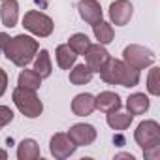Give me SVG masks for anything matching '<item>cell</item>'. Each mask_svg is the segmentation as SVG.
I'll return each instance as SVG.
<instances>
[{
  "label": "cell",
  "instance_id": "6da1fadb",
  "mask_svg": "<svg viewBox=\"0 0 160 160\" xmlns=\"http://www.w3.org/2000/svg\"><path fill=\"white\" fill-rule=\"evenodd\" d=\"M38 49H40V45L34 38H30L27 34H17L6 42V45L2 47V53L15 66L27 68V64H30L34 60Z\"/></svg>",
  "mask_w": 160,
  "mask_h": 160
},
{
  "label": "cell",
  "instance_id": "7a4b0ae2",
  "mask_svg": "<svg viewBox=\"0 0 160 160\" xmlns=\"http://www.w3.org/2000/svg\"><path fill=\"white\" fill-rule=\"evenodd\" d=\"M98 73L108 85H122L130 89L139 83V70H134L128 64H124L122 60L111 58V57L108 58V62L102 66Z\"/></svg>",
  "mask_w": 160,
  "mask_h": 160
},
{
  "label": "cell",
  "instance_id": "3957f363",
  "mask_svg": "<svg viewBox=\"0 0 160 160\" xmlns=\"http://www.w3.org/2000/svg\"><path fill=\"white\" fill-rule=\"evenodd\" d=\"M136 143L143 149L147 160H156L160 156V124L156 121H143L134 132Z\"/></svg>",
  "mask_w": 160,
  "mask_h": 160
},
{
  "label": "cell",
  "instance_id": "277c9868",
  "mask_svg": "<svg viewBox=\"0 0 160 160\" xmlns=\"http://www.w3.org/2000/svg\"><path fill=\"white\" fill-rule=\"evenodd\" d=\"M12 96H13V102H15L17 109H19L25 117H28V119H36V117L42 115V111H43V104H42V100L36 96V91L25 89V87H17V89L13 91Z\"/></svg>",
  "mask_w": 160,
  "mask_h": 160
},
{
  "label": "cell",
  "instance_id": "5b68a950",
  "mask_svg": "<svg viewBox=\"0 0 160 160\" xmlns=\"http://www.w3.org/2000/svg\"><path fill=\"white\" fill-rule=\"evenodd\" d=\"M122 62L128 64L130 68L134 70H145L149 66H152L154 62V53L143 45H136V43H130L124 47L122 51Z\"/></svg>",
  "mask_w": 160,
  "mask_h": 160
},
{
  "label": "cell",
  "instance_id": "8992f818",
  "mask_svg": "<svg viewBox=\"0 0 160 160\" xmlns=\"http://www.w3.org/2000/svg\"><path fill=\"white\" fill-rule=\"evenodd\" d=\"M23 27H25L28 32H32L34 36H40V38L51 36V34H53V28H55L53 19H51L49 15L42 13V12H36V10L25 13V17H23Z\"/></svg>",
  "mask_w": 160,
  "mask_h": 160
},
{
  "label": "cell",
  "instance_id": "52a82bcc",
  "mask_svg": "<svg viewBox=\"0 0 160 160\" xmlns=\"http://www.w3.org/2000/svg\"><path fill=\"white\" fill-rule=\"evenodd\" d=\"M75 143L70 139V136L68 134H64V132H57L53 138H51V141H49V151H51V154L55 156V158H68V156H72L73 152H75Z\"/></svg>",
  "mask_w": 160,
  "mask_h": 160
},
{
  "label": "cell",
  "instance_id": "ba28073f",
  "mask_svg": "<svg viewBox=\"0 0 160 160\" xmlns=\"http://www.w3.org/2000/svg\"><path fill=\"white\" fill-rule=\"evenodd\" d=\"M70 139L75 143V147H87L96 139V128L92 124H85V122H77L73 126H70L68 130Z\"/></svg>",
  "mask_w": 160,
  "mask_h": 160
},
{
  "label": "cell",
  "instance_id": "9c48e42d",
  "mask_svg": "<svg viewBox=\"0 0 160 160\" xmlns=\"http://www.w3.org/2000/svg\"><path fill=\"white\" fill-rule=\"evenodd\" d=\"M134 15V6L130 4V0H115L109 6V19L117 27H124L130 23Z\"/></svg>",
  "mask_w": 160,
  "mask_h": 160
},
{
  "label": "cell",
  "instance_id": "30bf717a",
  "mask_svg": "<svg viewBox=\"0 0 160 160\" xmlns=\"http://www.w3.org/2000/svg\"><path fill=\"white\" fill-rule=\"evenodd\" d=\"M83 57H85V64H87L92 72H100L102 66L108 62L109 53H108V49H106L102 43H91Z\"/></svg>",
  "mask_w": 160,
  "mask_h": 160
},
{
  "label": "cell",
  "instance_id": "8fae6325",
  "mask_svg": "<svg viewBox=\"0 0 160 160\" xmlns=\"http://www.w3.org/2000/svg\"><path fill=\"white\" fill-rule=\"evenodd\" d=\"M77 12H79V17L89 25L102 21V6H100L98 0H79Z\"/></svg>",
  "mask_w": 160,
  "mask_h": 160
},
{
  "label": "cell",
  "instance_id": "7c38bea8",
  "mask_svg": "<svg viewBox=\"0 0 160 160\" xmlns=\"http://www.w3.org/2000/svg\"><path fill=\"white\" fill-rule=\"evenodd\" d=\"M94 106H96V109H100V111H104V113H111V111L121 109L122 102H121V96H119L117 92L104 91V92H100V94L94 98Z\"/></svg>",
  "mask_w": 160,
  "mask_h": 160
},
{
  "label": "cell",
  "instance_id": "4fadbf2b",
  "mask_svg": "<svg viewBox=\"0 0 160 160\" xmlns=\"http://www.w3.org/2000/svg\"><path fill=\"white\" fill-rule=\"evenodd\" d=\"M94 109H96V106H94V96L89 94V92L77 94V96L72 100V111H73L77 117H87V115H91Z\"/></svg>",
  "mask_w": 160,
  "mask_h": 160
},
{
  "label": "cell",
  "instance_id": "5bb4252c",
  "mask_svg": "<svg viewBox=\"0 0 160 160\" xmlns=\"http://www.w3.org/2000/svg\"><path fill=\"white\" fill-rule=\"evenodd\" d=\"M0 19L2 25L8 28H13L19 19V2L17 0H4L2 8H0Z\"/></svg>",
  "mask_w": 160,
  "mask_h": 160
},
{
  "label": "cell",
  "instance_id": "9a60e30c",
  "mask_svg": "<svg viewBox=\"0 0 160 160\" xmlns=\"http://www.w3.org/2000/svg\"><path fill=\"white\" fill-rule=\"evenodd\" d=\"M149 106L151 104H149V98L145 96V92H134L126 100V108H128L130 115H143L149 109Z\"/></svg>",
  "mask_w": 160,
  "mask_h": 160
},
{
  "label": "cell",
  "instance_id": "2e32d148",
  "mask_svg": "<svg viewBox=\"0 0 160 160\" xmlns=\"http://www.w3.org/2000/svg\"><path fill=\"white\" fill-rule=\"evenodd\" d=\"M55 55H57V64H58L62 70H70V68L75 64V58H77V53H75L68 43L58 45L57 51H55Z\"/></svg>",
  "mask_w": 160,
  "mask_h": 160
},
{
  "label": "cell",
  "instance_id": "e0dca14e",
  "mask_svg": "<svg viewBox=\"0 0 160 160\" xmlns=\"http://www.w3.org/2000/svg\"><path fill=\"white\" fill-rule=\"evenodd\" d=\"M34 72H36L42 79L51 75L53 64H51V57H49V51H47V49H42L40 53H36V58H34Z\"/></svg>",
  "mask_w": 160,
  "mask_h": 160
},
{
  "label": "cell",
  "instance_id": "ac0fdd59",
  "mask_svg": "<svg viewBox=\"0 0 160 160\" xmlns=\"http://www.w3.org/2000/svg\"><path fill=\"white\" fill-rule=\"evenodd\" d=\"M40 145L34 141V139H23L17 147V158L19 160H36L40 158Z\"/></svg>",
  "mask_w": 160,
  "mask_h": 160
},
{
  "label": "cell",
  "instance_id": "d6986e66",
  "mask_svg": "<svg viewBox=\"0 0 160 160\" xmlns=\"http://www.w3.org/2000/svg\"><path fill=\"white\" fill-rule=\"evenodd\" d=\"M92 75H94V72L87 64H77L70 72V83L72 85H77V87L79 85H87V83H91Z\"/></svg>",
  "mask_w": 160,
  "mask_h": 160
},
{
  "label": "cell",
  "instance_id": "ffe728a7",
  "mask_svg": "<svg viewBox=\"0 0 160 160\" xmlns=\"http://www.w3.org/2000/svg\"><path fill=\"white\" fill-rule=\"evenodd\" d=\"M91 27H92L94 38L98 40V43H102V45H108V43H111V42H113V38H115V32H113V27H111L109 23H106V21L102 19V21H98V23L91 25Z\"/></svg>",
  "mask_w": 160,
  "mask_h": 160
},
{
  "label": "cell",
  "instance_id": "44dd1931",
  "mask_svg": "<svg viewBox=\"0 0 160 160\" xmlns=\"http://www.w3.org/2000/svg\"><path fill=\"white\" fill-rule=\"evenodd\" d=\"M132 121H134V115H130V113H121L119 109L108 113V124H109L113 130H119V132L126 130V128L132 124Z\"/></svg>",
  "mask_w": 160,
  "mask_h": 160
},
{
  "label": "cell",
  "instance_id": "7402d4cb",
  "mask_svg": "<svg viewBox=\"0 0 160 160\" xmlns=\"http://www.w3.org/2000/svg\"><path fill=\"white\" fill-rule=\"evenodd\" d=\"M17 83H19V87L30 89V91H38L40 85H42V77L34 70H23L19 73V77H17Z\"/></svg>",
  "mask_w": 160,
  "mask_h": 160
},
{
  "label": "cell",
  "instance_id": "603a6c76",
  "mask_svg": "<svg viewBox=\"0 0 160 160\" xmlns=\"http://www.w3.org/2000/svg\"><path fill=\"white\" fill-rule=\"evenodd\" d=\"M68 45H70L77 55H85V51H87V49H89V45H91V40H89V36H87V34L77 32V34H73V36L68 40Z\"/></svg>",
  "mask_w": 160,
  "mask_h": 160
},
{
  "label": "cell",
  "instance_id": "cb8c5ba5",
  "mask_svg": "<svg viewBox=\"0 0 160 160\" xmlns=\"http://www.w3.org/2000/svg\"><path fill=\"white\" fill-rule=\"evenodd\" d=\"M158 75H160V70H158V68H151V72H149V75H147V91H149L152 96H158V94H160Z\"/></svg>",
  "mask_w": 160,
  "mask_h": 160
},
{
  "label": "cell",
  "instance_id": "d4e9b609",
  "mask_svg": "<svg viewBox=\"0 0 160 160\" xmlns=\"http://www.w3.org/2000/svg\"><path fill=\"white\" fill-rule=\"evenodd\" d=\"M13 121V111L8 106H0V130Z\"/></svg>",
  "mask_w": 160,
  "mask_h": 160
},
{
  "label": "cell",
  "instance_id": "484cf974",
  "mask_svg": "<svg viewBox=\"0 0 160 160\" xmlns=\"http://www.w3.org/2000/svg\"><path fill=\"white\" fill-rule=\"evenodd\" d=\"M6 89H8V73L0 68V96L6 92Z\"/></svg>",
  "mask_w": 160,
  "mask_h": 160
},
{
  "label": "cell",
  "instance_id": "4316f807",
  "mask_svg": "<svg viewBox=\"0 0 160 160\" xmlns=\"http://www.w3.org/2000/svg\"><path fill=\"white\" fill-rule=\"evenodd\" d=\"M8 40H10V36H8L6 32H0V49L6 45V42H8Z\"/></svg>",
  "mask_w": 160,
  "mask_h": 160
},
{
  "label": "cell",
  "instance_id": "83f0119b",
  "mask_svg": "<svg viewBox=\"0 0 160 160\" xmlns=\"http://www.w3.org/2000/svg\"><path fill=\"white\" fill-rule=\"evenodd\" d=\"M115 158H130V160H134V154H128V152H121V154H117Z\"/></svg>",
  "mask_w": 160,
  "mask_h": 160
},
{
  "label": "cell",
  "instance_id": "f1b7e54d",
  "mask_svg": "<svg viewBox=\"0 0 160 160\" xmlns=\"http://www.w3.org/2000/svg\"><path fill=\"white\" fill-rule=\"evenodd\" d=\"M0 158H2V160H6V158H8V152H6V151H2V149H0Z\"/></svg>",
  "mask_w": 160,
  "mask_h": 160
}]
</instances>
